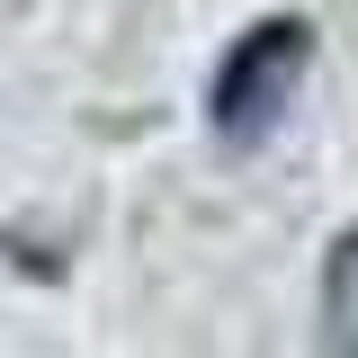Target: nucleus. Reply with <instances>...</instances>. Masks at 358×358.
I'll return each mask as SVG.
<instances>
[{"instance_id": "1", "label": "nucleus", "mask_w": 358, "mask_h": 358, "mask_svg": "<svg viewBox=\"0 0 358 358\" xmlns=\"http://www.w3.org/2000/svg\"><path fill=\"white\" fill-rule=\"evenodd\" d=\"M305 72H313V27H305V18L251 27V36L233 45V63L215 72V134H224V143L268 134L278 117H287V99H296Z\"/></svg>"}]
</instances>
